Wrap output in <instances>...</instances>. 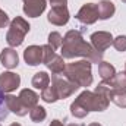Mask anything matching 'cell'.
Segmentation results:
<instances>
[{
	"instance_id": "20",
	"label": "cell",
	"mask_w": 126,
	"mask_h": 126,
	"mask_svg": "<svg viewBox=\"0 0 126 126\" xmlns=\"http://www.w3.org/2000/svg\"><path fill=\"white\" fill-rule=\"evenodd\" d=\"M114 73H116V69L111 63L104 62V60L101 63H98V75L103 81H109L110 78L114 76Z\"/></svg>"
},
{
	"instance_id": "32",
	"label": "cell",
	"mask_w": 126,
	"mask_h": 126,
	"mask_svg": "<svg viewBox=\"0 0 126 126\" xmlns=\"http://www.w3.org/2000/svg\"><path fill=\"white\" fill-rule=\"evenodd\" d=\"M9 126H22V125H19V123H12V125H9Z\"/></svg>"
},
{
	"instance_id": "2",
	"label": "cell",
	"mask_w": 126,
	"mask_h": 126,
	"mask_svg": "<svg viewBox=\"0 0 126 126\" xmlns=\"http://www.w3.org/2000/svg\"><path fill=\"white\" fill-rule=\"evenodd\" d=\"M62 57L73 59V57H85L91 63L103 62V53L97 51L91 44H88L82 34L76 30H70L63 37L62 43Z\"/></svg>"
},
{
	"instance_id": "4",
	"label": "cell",
	"mask_w": 126,
	"mask_h": 126,
	"mask_svg": "<svg viewBox=\"0 0 126 126\" xmlns=\"http://www.w3.org/2000/svg\"><path fill=\"white\" fill-rule=\"evenodd\" d=\"M30 28H31L30 24L24 18L16 16L9 24V31L6 34V43L10 47H19L24 43L25 35L30 32Z\"/></svg>"
},
{
	"instance_id": "26",
	"label": "cell",
	"mask_w": 126,
	"mask_h": 126,
	"mask_svg": "<svg viewBox=\"0 0 126 126\" xmlns=\"http://www.w3.org/2000/svg\"><path fill=\"white\" fill-rule=\"evenodd\" d=\"M54 54H56V51H54V48H53L50 44H44V46H43V63H44V64L48 62Z\"/></svg>"
},
{
	"instance_id": "11",
	"label": "cell",
	"mask_w": 126,
	"mask_h": 126,
	"mask_svg": "<svg viewBox=\"0 0 126 126\" xmlns=\"http://www.w3.org/2000/svg\"><path fill=\"white\" fill-rule=\"evenodd\" d=\"M4 100H6V104H7L9 111L15 113L16 116H27L30 113V109L24 106V103L21 101L19 97L7 94V95H4Z\"/></svg>"
},
{
	"instance_id": "19",
	"label": "cell",
	"mask_w": 126,
	"mask_h": 126,
	"mask_svg": "<svg viewBox=\"0 0 126 126\" xmlns=\"http://www.w3.org/2000/svg\"><path fill=\"white\" fill-rule=\"evenodd\" d=\"M32 87L37 88V90H44L50 85V76L46 73V72H37L34 76H32V81H31Z\"/></svg>"
},
{
	"instance_id": "22",
	"label": "cell",
	"mask_w": 126,
	"mask_h": 126,
	"mask_svg": "<svg viewBox=\"0 0 126 126\" xmlns=\"http://www.w3.org/2000/svg\"><path fill=\"white\" fill-rule=\"evenodd\" d=\"M41 98H43L46 103H56V101L59 100V97L56 94L53 85H48L47 88H44V90L41 91Z\"/></svg>"
},
{
	"instance_id": "15",
	"label": "cell",
	"mask_w": 126,
	"mask_h": 126,
	"mask_svg": "<svg viewBox=\"0 0 126 126\" xmlns=\"http://www.w3.org/2000/svg\"><path fill=\"white\" fill-rule=\"evenodd\" d=\"M18 97L21 98V101L24 103V106H25V107H28L30 110L38 104V94H37V93H34L32 90L25 88V90H22V91L19 93Z\"/></svg>"
},
{
	"instance_id": "34",
	"label": "cell",
	"mask_w": 126,
	"mask_h": 126,
	"mask_svg": "<svg viewBox=\"0 0 126 126\" xmlns=\"http://www.w3.org/2000/svg\"><path fill=\"white\" fill-rule=\"evenodd\" d=\"M122 1H123V3H126V0H122Z\"/></svg>"
},
{
	"instance_id": "28",
	"label": "cell",
	"mask_w": 126,
	"mask_h": 126,
	"mask_svg": "<svg viewBox=\"0 0 126 126\" xmlns=\"http://www.w3.org/2000/svg\"><path fill=\"white\" fill-rule=\"evenodd\" d=\"M48 1H50L51 7H54V6H66L67 4V0H48Z\"/></svg>"
},
{
	"instance_id": "1",
	"label": "cell",
	"mask_w": 126,
	"mask_h": 126,
	"mask_svg": "<svg viewBox=\"0 0 126 126\" xmlns=\"http://www.w3.org/2000/svg\"><path fill=\"white\" fill-rule=\"evenodd\" d=\"M109 91H110V88L104 82H101V84H98L95 91L87 90V91L81 93L78 95V98H75V101L70 104L72 116H75L78 119H84L90 111H104L110 104Z\"/></svg>"
},
{
	"instance_id": "30",
	"label": "cell",
	"mask_w": 126,
	"mask_h": 126,
	"mask_svg": "<svg viewBox=\"0 0 126 126\" xmlns=\"http://www.w3.org/2000/svg\"><path fill=\"white\" fill-rule=\"evenodd\" d=\"M67 126H84V125H79V123H69Z\"/></svg>"
},
{
	"instance_id": "6",
	"label": "cell",
	"mask_w": 126,
	"mask_h": 126,
	"mask_svg": "<svg viewBox=\"0 0 126 126\" xmlns=\"http://www.w3.org/2000/svg\"><path fill=\"white\" fill-rule=\"evenodd\" d=\"M75 18L82 25H91V24L97 22L100 19L98 18V4H95V3H85L78 10Z\"/></svg>"
},
{
	"instance_id": "24",
	"label": "cell",
	"mask_w": 126,
	"mask_h": 126,
	"mask_svg": "<svg viewBox=\"0 0 126 126\" xmlns=\"http://www.w3.org/2000/svg\"><path fill=\"white\" fill-rule=\"evenodd\" d=\"M117 51H126V35H119L116 38H113V44H111Z\"/></svg>"
},
{
	"instance_id": "8",
	"label": "cell",
	"mask_w": 126,
	"mask_h": 126,
	"mask_svg": "<svg viewBox=\"0 0 126 126\" xmlns=\"http://www.w3.org/2000/svg\"><path fill=\"white\" fill-rule=\"evenodd\" d=\"M69 10H67V6H54L50 9L48 15H47V19L50 24L53 25H57V27H62L66 25L69 22Z\"/></svg>"
},
{
	"instance_id": "3",
	"label": "cell",
	"mask_w": 126,
	"mask_h": 126,
	"mask_svg": "<svg viewBox=\"0 0 126 126\" xmlns=\"http://www.w3.org/2000/svg\"><path fill=\"white\" fill-rule=\"evenodd\" d=\"M91 64L90 60H79L75 63H69L64 67V78L76 84L78 87H90L93 84V72H91Z\"/></svg>"
},
{
	"instance_id": "18",
	"label": "cell",
	"mask_w": 126,
	"mask_h": 126,
	"mask_svg": "<svg viewBox=\"0 0 126 126\" xmlns=\"http://www.w3.org/2000/svg\"><path fill=\"white\" fill-rule=\"evenodd\" d=\"M109 98H110V101H113L117 107L126 109V90H114V88H110V91H109Z\"/></svg>"
},
{
	"instance_id": "17",
	"label": "cell",
	"mask_w": 126,
	"mask_h": 126,
	"mask_svg": "<svg viewBox=\"0 0 126 126\" xmlns=\"http://www.w3.org/2000/svg\"><path fill=\"white\" fill-rule=\"evenodd\" d=\"M46 66L51 70L53 75H60V73H63L64 72V67H66V64L63 62V57L59 56V54H54L48 62L46 63Z\"/></svg>"
},
{
	"instance_id": "5",
	"label": "cell",
	"mask_w": 126,
	"mask_h": 126,
	"mask_svg": "<svg viewBox=\"0 0 126 126\" xmlns=\"http://www.w3.org/2000/svg\"><path fill=\"white\" fill-rule=\"evenodd\" d=\"M50 82H51V85H53L57 97H59V100L70 97L75 91H78V88H79L76 84H73L72 81H69L67 78L60 76V75H51Z\"/></svg>"
},
{
	"instance_id": "10",
	"label": "cell",
	"mask_w": 126,
	"mask_h": 126,
	"mask_svg": "<svg viewBox=\"0 0 126 126\" xmlns=\"http://www.w3.org/2000/svg\"><path fill=\"white\" fill-rule=\"evenodd\" d=\"M24 1V13L30 18H38L46 10V0H22Z\"/></svg>"
},
{
	"instance_id": "21",
	"label": "cell",
	"mask_w": 126,
	"mask_h": 126,
	"mask_svg": "<svg viewBox=\"0 0 126 126\" xmlns=\"http://www.w3.org/2000/svg\"><path fill=\"white\" fill-rule=\"evenodd\" d=\"M30 117H31L32 122H35V123H41L46 117H47V111H46V109L44 107H41V106H35V107H32L31 110H30Z\"/></svg>"
},
{
	"instance_id": "16",
	"label": "cell",
	"mask_w": 126,
	"mask_h": 126,
	"mask_svg": "<svg viewBox=\"0 0 126 126\" xmlns=\"http://www.w3.org/2000/svg\"><path fill=\"white\" fill-rule=\"evenodd\" d=\"M109 88H114V90H126V72H119L114 73L113 78H110L109 81H103Z\"/></svg>"
},
{
	"instance_id": "29",
	"label": "cell",
	"mask_w": 126,
	"mask_h": 126,
	"mask_svg": "<svg viewBox=\"0 0 126 126\" xmlns=\"http://www.w3.org/2000/svg\"><path fill=\"white\" fill-rule=\"evenodd\" d=\"M48 126H64V125H63L60 120H53V122H51Z\"/></svg>"
},
{
	"instance_id": "25",
	"label": "cell",
	"mask_w": 126,
	"mask_h": 126,
	"mask_svg": "<svg viewBox=\"0 0 126 126\" xmlns=\"http://www.w3.org/2000/svg\"><path fill=\"white\" fill-rule=\"evenodd\" d=\"M9 114V109H7V104H6V100H4V93L0 90V122L4 120Z\"/></svg>"
},
{
	"instance_id": "23",
	"label": "cell",
	"mask_w": 126,
	"mask_h": 126,
	"mask_svg": "<svg viewBox=\"0 0 126 126\" xmlns=\"http://www.w3.org/2000/svg\"><path fill=\"white\" fill-rule=\"evenodd\" d=\"M62 43H63V37L59 34L57 31H53L48 34V44L56 50L59 47H62Z\"/></svg>"
},
{
	"instance_id": "9",
	"label": "cell",
	"mask_w": 126,
	"mask_h": 126,
	"mask_svg": "<svg viewBox=\"0 0 126 126\" xmlns=\"http://www.w3.org/2000/svg\"><path fill=\"white\" fill-rule=\"evenodd\" d=\"M19 85H21V76L19 75H16L13 72H3L0 75V90L4 94L15 91Z\"/></svg>"
},
{
	"instance_id": "12",
	"label": "cell",
	"mask_w": 126,
	"mask_h": 126,
	"mask_svg": "<svg viewBox=\"0 0 126 126\" xmlns=\"http://www.w3.org/2000/svg\"><path fill=\"white\" fill-rule=\"evenodd\" d=\"M24 60L30 66L43 63V46H30L24 51Z\"/></svg>"
},
{
	"instance_id": "31",
	"label": "cell",
	"mask_w": 126,
	"mask_h": 126,
	"mask_svg": "<svg viewBox=\"0 0 126 126\" xmlns=\"http://www.w3.org/2000/svg\"><path fill=\"white\" fill-rule=\"evenodd\" d=\"M88 126H101L100 123H91V125H88Z\"/></svg>"
},
{
	"instance_id": "14",
	"label": "cell",
	"mask_w": 126,
	"mask_h": 126,
	"mask_svg": "<svg viewBox=\"0 0 126 126\" xmlns=\"http://www.w3.org/2000/svg\"><path fill=\"white\" fill-rule=\"evenodd\" d=\"M114 12H116V6H114L113 1H110V0H103V1L98 3V18H100L101 21L111 18V16L114 15Z\"/></svg>"
},
{
	"instance_id": "7",
	"label": "cell",
	"mask_w": 126,
	"mask_h": 126,
	"mask_svg": "<svg viewBox=\"0 0 126 126\" xmlns=\"http://www.w3.org/2000/svg\"><path fill=\"white\" fill-rule=\"evenodd\" d=\"M90 40H91V46L94 47L97 51H100V53H104L113 44V35L107 31L94 32V34H91Z\"/></svg>"
},
{
	"instance_id": "27",
	"label": "cell",
	"mask_w": 126,
	"mask_h": 126,
	"mask_svg": "<svg viewBox=\"0 0 126 126\" xmlns=\"http://www.w3.org/2000/svg\"><path fill=\"white\" fill-rule=\"evenodd\" d=\"M7 24H10L9 16H7V13H6L4 10H1V9H0V28H4Z\"/></svg>"
},
{
	"instance_id": "13",
	"label": "cell",
	"mask_w": 126,
	"mask_h": 126,
	"mask_svg": "<svg viewBox=\"0 0 126 126\" xmlns=\"http://www.w3.org/2000/svg\"><path fill=\"white\" fill-rule=\"evenodd\" d=\"M0 62L1 64L6 67V69H15L19 63V57H18V53L9 47V48H3L1 53H0Z\"/></svg>"
},
{
	"instance_id": "33",
	"label": "cell",
	"mask_w": 126,
	"mask_h": 126,
	"mask_svg": "<svg viewBox=\"0 0 126 126\" xmlns=\"http://www.w3.org/2000/svg\"><path fill=\"white\" fill-rule=\"evenodd\" d=\"M125 72H126V63H125Z\"/></svg>"
}]
</instances>
